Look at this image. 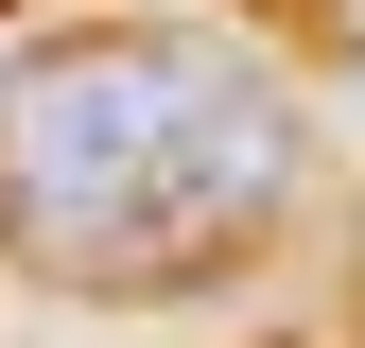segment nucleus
<instances>
[{
    "label": "nucleus",
    "instance_id": "1",
    "mask_svg": "<svg viewBox=\"0 0 365 348\" xmlns=\"http://www.w3.org/2000/svg\"><path fill=\"white\" fill-rule=\"evenodd\" d=\"M296 192V87L244 35H35L0 70V261L53 296H174Z\"/></svg>",
    "mask_w": 365,
    "mask_h": 348
}]
</instances>
